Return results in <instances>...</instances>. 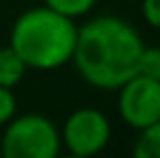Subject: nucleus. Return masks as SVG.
<instances>
[{"mask_svg":"<svg viewBox=\"0 0 160 158\" xmlns=\"http://www.w3.org/2000/svg\"><path fill=\"white\" fill-rule=\"evenodd\" d=\"M142 47L144 40L130 21L102 14L84 26H77V42L70 63L93 89L116 91L135 74Z\"/></svg>","mask_w":160,"mask_h":158,"instance_id":"obj_1","label":"nucleus"},{"mask_svg":"<svg viewBox=\"0 0 160 158\" xmlns=\"http://www.w3.org/2000/svg\"><path fill=\"white\" fill-rule=\"evenodd\" d=\"M77 42L74 19L40 5L16 16L9 30V47L28 70L51 72L70 63Z\"/></svg>","mask_w":160,"mask_h":158,"instance_id":"obj_2","label":"nucleus"},{"mask_svg":"<svg viewBox=\"0 0 160 158\" xmlns=\"http://www.w3.org/2000/svg\"><path fill=\"white\" fill-rule=\"evenodd\" d=\"M2 128L0 156L5 158H56L63 149L58 126L44 114H14Z\"/></svg>","mask_w":160,"mask_h":158,"instance_id":"obj_3","label":"nucleus"},{"mask_svg":"<svg viewBox=\"0 0 160 158\" xmlns=\"http://www.w3.org/2000/svg\"><path fill=\"white\" fill-rule=\"evenodd\" d=\"M112 140V123L95 107H79L63 121L60 144L72 156H95Z\"/></svg>","mask_w":160,"mask_h":158,"instance_id":"obj_4","label":"nucleus"},{"mask_svg":"<svg viewBox=\"0 0 160 158\" xmlns=\"http://www.w3.org/2000/svg\"><path fill=\"white\" fill-rule=\"evenodd\" d=\"M118 116L132 130H142L160 119V79L132 74L118 86Z\"/></svg>","mask_w":160,"mask_h":158,"instance_id":"obj_5","label":"nucleus"},{"mask_svg":"<svg viewBox=\"0 0 160 158\" xmlns=\"http://www.w3.org/2000/svg\"><path fill=\"white\" fill-rule=\"evenodd\" d=\"M26 72H28V68L14 49L9 44L0 47V86L16 89L21 84V79L26 77Z\"/></svg>","mask_w":160,"mask_h":158,"instance_id":"obj_6","label":"nucleus"},{"mask_svg":"<svg viewBox=\"0 0 160 158\" xmlns=\"http://www.w3.org/2000/svg\"><path fill=\"white\" fill-rule=\"evenodd\" d=\"M137 133L139 135L132 144V154L137 158H160V119Z\"/></svg>","mask_w":160,"mask_h":158,"instance_id":"obj_7","label":"nucleus"},{"mask_svg":"<svg viewBox=\"0 0 160 158\" xmlns=\"http://www.w3.org/2000/svg\"><path fill=\"white\" fill-rule=\"evenodd\" d=\"M135 74H144L151 79H160V47H148L144 44L137 58V70Z\"/></svg>","mask_w":160,"mask_h":158,"instance_id":"obj_8","label":"nucleus"},{"mask_svg":"<svg viewBox=\"0 0 160 158\" xmlns=\"http://www.w3.org/2000/svg\"><path fill=\"white\" fill-rule=\"evenodd\" d=\"M98 0H44V5L56 12L70 16V19H79V16L88 14L93 7H95Z\"/></svg>","mask_w":160,"mask_h":158,"instance_id":"obj_9","label":"nucleus"},{"mask_svg":"<svg viewBox=\"0 0 160 158\" xmlns=\"http://www.w3.org/2000/svg\"><path fill=\"white\" fill-rule=\"evenodd\" d=\"M14 114H16V95H14V89L0 86V128L9 121Z\"/></svg>","mask_w":160,"mask_h":158,"instance_id":"obj_10","label":"nucleus"},{"mask_svg":"<svg viewBox=\"0 0 160 158\" xmlns=\"http://www.w3.org/2000/svg\"><path fill=\"white\" fill-rule=\"evenodd\" d=\"M142 16L151 28H160V0H142Z\"/></svg>","mask_w":160,"mask_h":158,"instance_id":"obj_11","label":"nucleus"}]
</instances>
